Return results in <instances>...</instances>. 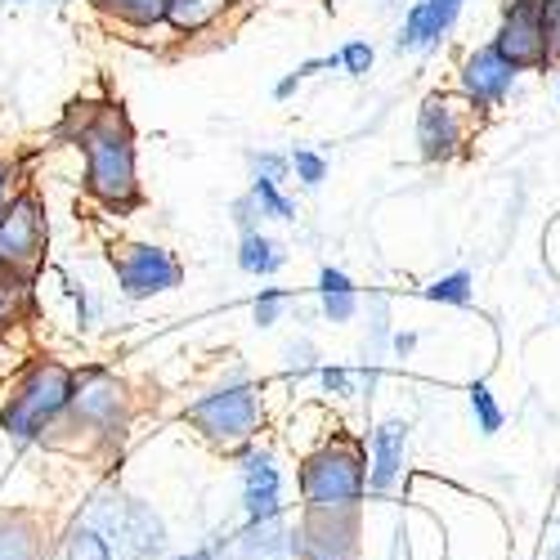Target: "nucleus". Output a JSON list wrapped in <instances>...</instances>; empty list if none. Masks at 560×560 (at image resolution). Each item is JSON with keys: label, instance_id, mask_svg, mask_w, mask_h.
Instances as JSON below:
<instances>
[{"label": "nucleus", "instance_id": "nucleus-27", "mask_svg": "<svg viewBox=\"0 0 560 560\" xmlns=\"http://www.w3.org/2000/svg\"><path fill=\"white\" fill-rule=\"evenodd\" d=\"M288 158H292V175L305 184V189H318V184L328 179V158H323L318 149H310V144H296Z\"/></svg>", "mask_w": 560, "mask_h": 560}, {"label": "nucleus", "instance_id": "nucleus-40", "mask_svg": "<svg viewBox=\"0 0 560 560\" xmlns=\"http://www.w3.org/2000/svg\"><path fill=\"white\" fill-rule=\"evenodd\" d=\"M211 547H215V551H211V560H233V556H229V551H224V538H215V542H211Z\"/></svg>", "mask_w": 560, "mask_h": 560}, {"label": "nucleus", "instance_id": "nucleus-39", "mask_svg": "<svg viewBox=\"0 0 560 560\" xmlns=\"http://www.w3.org/2000/svg\"><path fill=\"white\" fill-rule=\"evenodd\" d=\"M547 560H560V521H556V538H551V547H547Z\"/></svg>", "mask_w": 560, "mask_h": 560}, {"label": "nucleus", "instance_id": "nucleus-1", "mask_svg": "<svg viewBox=\"0 0 560 560\" xmlns=\"http://www.w3.org/2000/svg\"><path fill=\"white\" fill-rule=\"evenodd\" d=\"M77 153H81V189L104 211L130 215L139 202H144L135 130L117 104H100V113L77 135Z\"/></svg>", "mask_w": 560, "mask_h": 560}, {"label": "nucleus", "instance_id": "nucleus-21", "mask_svg": "<svg viewBox=\"0 0 560 560\" xmlns=\"http://www.w3.org/2000/svg\"><path fill=\"white\" fill-rule=\"evenodd\" d=\"M108 23L126 32H153L166 27V0H90Z\"/></svg>", "mask_w": 560, "mask_h": 560}, {"label": "nucleus", "instance_id": "nucleus-32", "mask_svg": "<svg viewBox=\"0 0 560 560\" xmlns=\"http://www.w3.org/2000/svg\"><path fill=\"white\" fill-rule=\"evenodd\" d=\"M63 292H68V301H72V310H77V328L85 332L90 323H95V301H90L85 283H77V278H68V273H63Z\"/></svg>", "mask_w": 560, "mask_h": 560}, {"label": "nucleus", "instance_id": "nucleus-33", "mask_svg": "<svg viewBox=\"0 0 560 560\" xmlns=\"http://www.w3.org/2000/svg\"><path fill=\"white\" fill-rule=\"evenodd\" d=\"M260 220H265V211H260V202H256L252 189H247L238 202H233V224H238V233H256Z\"/></svg>", "mask_w": 560, "mask_h": 560}, {"label": "nucleus", "instance_id": "nucleus-5", "mask_svg": "<svg viewBox=\"0 0 560 560\" xmlns=\"http://www.w3.org/2000/svg\"><path fill=\"white\" fill-rule=\"evenodd\" d=\"M130 390L126 382H117L104 363H85L77 368V395L72 408L63 412V422L55 431H77L85 440H104V444H121L126 427H130Z\"/></svg>", "mask_w": 560, "mask_h": 560}, {"label": "nucleus", "instance_id": "nucleus-24", "mask_svg": "<svg viewBox=\"0 0 560 560\" xmlns=\"http://www.w3.org/2000/svg\"><path fill=\"white\" fill-rule=\"evenodd\" d=\"M252 198L260 202L265 220H278V224H292L301 211H296V198L283 189V184H273V179H252Z\"/></svg>", "mask_w": 560, "mask_h": 560}, {"label": "nucleus", "instance_id": "nucleus-16", "mask_svg": "<svg viewBox=\"0 0 560 560\" xmlns=\"http://www.w3.org/2000/svg\"><path fill=\"white\" fill-rule=\"evenodd\" d=\"M233 10V0H166V32L194 40L215 32Z\"/></svg>", "mask_w": 560, "mask_h": 560}, {"label": "nucleus", "instance_id": "nucleus-38", "mask_svg": "<svg viewBox=\"0 0 560 560\" xmlns=\"http://www.w3.org/2000/svg\"><path fill=\"white\" fill-rule=\"evenodd\" d=\"M211 551H215V547L207 542V547H198V551H189V556H175V560H211Z\"/></svg>", "mask_w": 560, "mask_h": 560}, {"label": "nucleus", "instance_id": "nucleus-19", "mask_svg": "<svg viewBox=\"0 0 560 560\" xmlns=\"http://www.w3.org/2000/svg\"><path fill=\"white\" fill-rule=\"evenodd\" d=\"M238 556L243 560H296L292 551V525L278 516V521H265V525H247L238 534Z\"/></svg>", "mask_w": 560, "mask_h": 560}, {"label": "nucleus", "instance_id": "nucleus-26", "mask_svg": "<svg viewBox=\"0 0 560 560\" xmlns=\"http://www.w3.org/2000/svg\"><path fill=\"white\" fill-rule=\"evenodd\" d=\"M68 560H113V547L95 525H77L68 538Z\"/></svg>", "mask_w": 560, "mask_h": 560}, {"label": "nucleus", "instance_id": "nucleus-20", "mask_svg": "<svg viewBox=\"0 0 560 560\" xmlns=\"http://www.w3.org/2000/svg\"><path fill=\"white\" fill-rule=\"evenodd\" d=\"M36 310V273H0V337H10Z\"/></svg>", "mask_w": 560, "mask_h": 560}, {"label": "nucleus", "instance_id": "nucleus-42", "mask_svg": "<svg viewBox=\"0 0 560 560\" xmlns=\"http://www.w3.org/2000/svg\"><path fill=\"white\" fill-rule=\"evenodd\" d=\"M45 5H63V0H45Z\"/></svg>", "mask_w": 560, "mask_h": 560}, {"label": "nucleus", "instance_id": "nucleus-17", "mask_svg": "<svg viewBox=\"0 0 560 560\" xmlns=\"http://www.w3.org/2000/svg\"><path fill=\"white\" fill-rule=\"evenodd\" d=\"M0 560H45V525L32 511H0Z\"/></svg>", "mask_w": 560, "mask_h": 560}, {"label": "nucleus", "instance_id": "nucleus-44", "mask_svg": "<svg viewBox=\"0 0 560 560\" xmlns=\"http://www.w3.org/2000/svg\"><path fill=\"white\" fill-rule=\"evenodd\" d=\"M0 273H10V269H5V260H0Z\"/></svg>", "mask_w": 560, "mask_h": 560}, {"label": "nucleus", "instance_id": "nucleus-29", "mask_svg": "<svg viewBox=\"0 0 560 560\" xmlns=\"http://www.w3.org/2000/svg\"><path fill=\"white\" fill-rule=\"evenodd\" d=\"M337 55H341V72L354 77V81H363V77L372 72V63H377V50H372V40H346Z\"/></svg>", "mask_w": 560, "mask_h": 560}, {"label": "nucleus", "instance_id": "nucleus-37", "mask_svg": "<svg viewBox=\"0 0 560 560\" xmlns=\"http://www.w3.org/2000/svg\"><path fill=\"white\" fill-rule=\"evenodd\" d=\"M390 350H395L399 359H408V354L417 350V332H395V337H390Z\"/></svg>", "mask_w": 560, "mask_h": 560}, {"label": "nucleus", "instance_id": "nucleus-4", "mask_svg": "<svg viewBox=\"0 0 560 560\" xmlns=\"http://www.w3.org/2000/svg\"><path fill=\"white\" fill-rule=\"evenodd\" d=\"M301 502L305 511H359V502L368 498V448L363 440L337 431L323 440L296 476Z\"/></svg>", "mask_w": 560, "mask_h": 560}, {"label": "nucleus", "instance_id": "nucleus-22", "mask_svg": "<svg viewBox=\"0 0 560 560\" xmlns=\"http://www.w3.org/2000/svg\"><path fill=\"white\" fill-rule=\"evenodd\" d=\"M283 265H288V247L278 243V238H269L265 229L238 233V269H243V273H252V278H273Z\"/></svg>", "mask_w": 560, "mask_h": 560}, {"label": "nucleus", "instance_id": "nucleus-34", "mask_svg": "<svg viewBox=\"0 0 560 560\" xmlns=\"http://www.w3.org/2000/svg\"><path fill=\"white\" fill-rule=\"evenodd\" d=\"M23 189V179H19V166L10 158H0V215H5V207L14 202V194Z\"/></svg>", "mask_w": 560, "mask_h": 560}, {"label": "nucleus", "instance_id": "nucleus-25", "mask_svg": "<svg viewBox=\"0 0 560 560\" xmlns=\"http://www.w3.org/2000/svg\"><path fill=\"white\" fill-rule=\"evenodd\" d=\"M466 399H471L476 431H480V435H498V431H502V422H506V412H502L498 395L489 390V382H471V386H466Z\"/></svg>", "mask_w": 560, "mask_h": 560}, {"label": "nucleus", "instance_id": "nucleus-6", "mask_svg": "<svg viewBox=\"0 0 560 560\" xmlns=\"http://www.w3.org/2000/svg\"><path fill=\"white\" fill-rule=\"evenodd\" d=\"M126 560H158L166 551V525L144 498H95L90 502V521Z\"/></svg>", "mask_w": 560, "mask_h": 560}, {"label": "nucleus", "instance_id": "nucleus-9", "mask_svg": "<svg viewBox=\"0 0 560 560\" xmlns=\"http://www.w3.org/2000/svg\"><path fill=\"white\" fill-rule=\"evenodd\" d=\"M493 45L521 72H547V68H556L551 36H547V0H502Z\"/></svg>", "mask_w": 560, "mask_h": 560}, {"label": "nucleus", "instance_id": "nucleus-41", "mask_svg": "<svg viewBox=\"0 0 560 560\" xmlns=\"http://www.w3.org/2000/svg\"><path fill=\"white\" fill-rule=\"evenodd\" d=\"M5 5H32V0H5Z\"/></svg>", "mask_w": 560, "mask_h": 560}, {"label": "nucleus", "instance_id": "nucleus-35", "mask_svg": "<svg viewBox=\"0 0 560 560\" xmlns=\"http://www.w3.org/2000/svg\"><path fill=\"white\" fill-rule=\"evenodd\" d=\"M301 85H305V77H301L296 68H292L288 77H278V81H273V100H278V104H288V100H296V95H301Z\"/></svg>", "mask_w": 560, "mask_h": 560}, {"label": "nucleus", "instance_id": "nucleus-7", "mask_svg": "<svg viewBox=\"0 0 560 560\" xmlns=\"http://www.w3.org/2000/svg\"><path fill=\"white\" fill-rule=\"evenodd\" d=\"M476 121H480V113L466 104L457 90H435V95H427L422 108H417V126H412L417 158L427 166H444V162L462 158Z\"/></svg>", "mask_w": 560, "mask_h": 560}, {"label": "nucleus", "instance_id": "nucleus-13", "mask_svg": "<svg viewBox=\"0 0 560 560\" xmlns=\"http://www.w3.org/2000/svg\"><path fill=\"white\" fill-rule=\"evenodd\" d=\"M471 0H412L399 32H395V50L399 55H431L448 40L457 19L466 14Z\"/></svg>", "mask_w": 560, "mask_h": 560}, {"label": "nucleus", "instance_id": "nucleus-2", "mask_svg": "<svg viewBox=\"0 0 560 560\" xmlns=\"http://www.w3.org/2000/svg\"><path fill=\"white\" fill-rule=\"evenodd\" d=\"M72 395L77 368H68L63 359H27L10 386V399L0 404V431L14 444H36L63 422Z\"/></svg>", "mask_w": 560, "mask_h": 560}, {"label": "nucleus", "instance_id": "nucleus-12", "mask_svg": "<svg viewBox=\"0 0 560 560\" xmlns=\"http://www.w3.org/2000/svg\"><path fill=\"white\" fill-rule=\"evenodd\" d=\"M296 560H354L359 556V511H305L292 529Z\"/></svg>", "mask_w": 560, "mask_h": 560}, {"label": "nucleus", "instance_id": "nucleus-43", "mask_svg": "<svg viewBox=\"0 0 560 560\" xmlns=\"http://www.w3.org/2000/svg\"><path fill=\"white\" fill-rule=\"evenodd\" d=\"M556 104H560V81H556Z\"/></svg>", "mask_w": 560, "mask_h": 560}, {"label": "nucleus", "instance_id": "nucleus-8", "mask_svg": "<svg viewBox=\"0 0 560 560\" xmlns=\"http://www.w3.org/2000/svg\"><path fill=\"white\" fill-rule=\"evenodd\" d=\"M108 265H113V278H117V292L121 301H153V296H166L184 283V265L171 247L162 243H117L108 252Z\"/></svg>", "mask_w": 560, "mask_h": 560}, {"label": "nucleus", "instance_id": "nucleus-15", "mask_svg": "<svg viewBox=\"0 0 560 560\" xmlns=\"http://www.w3.org/2000/svg\"><path fill=\"white\" fill-rule=\"evenodd\" d=\"M408 435L412 427L404 417H386L368 440V493L386 498L404 480V462H408Z\"/></svg>", "mask_w": 560, "mask_h": 560}, {"label": "nucleus", "instance_id": "nucleus-18", "mask_svg": "<svg viewBox=\"0 0 560 560\" xmlns=\"http://www.w3.org/2000/svg\"><path fill=\"white\" fill-rule=\"evenodd\" d=\"M314 292H318V310H323V318H328V323H350L359 314V305H363L354 278L346 269H332V265L318 269Z\"/></svg>", "mask_w": 560, "mask_h": 560}, {"label": "nucleus", "instance_id": "nucleus-10", "mask_svg": "<svg viewBox=\"0 0 560 560\" xmlns=\"http://www.w3.org/2000/svg\"><path fill=\"white\" fill-rule=\"evenodd\" d=\"M45 247H50V220H45V202L36 189L14 194V202L0 215V260L14 273H40Z\"/></svg>", "mask_w": 560, "mask_h": 560}, {"label": "nucleus", "instance_id": "nucleus-36", "mask_svg": "<svg viewBox=\"0 0 560 560\" xmlns=\"http://www.w3.org/2000/svg\"><path fill=\"white\" fill-rule=\"evenodd\" d=\"M547 36H551V59L560 68V0H547Z\"/></svg>", "mask_w": 560, "mask_h": 560}, {"label": "nucleus", "instance_id": "nucleus-3", "mask_svg": "<svg viewBox=\"0 0 560 560\" xmlns=\"http://www.w3.org/2000/svg\"><path fill=\"white\" fill-rule=\"evenodd\" d=\"M184 422H189L207 444L238 457L243 448L256 444V435L265 427V390L243 368H233L220 386H211L207 395H198L189 408H184Z\"/></svg>", "mask_w": 560, "mask_h": 560}, {"label": "nucleus", "instance_id": "nucleus-11", "mask_svg": "<svg viewBox=\"0 0 560 560\" xmlns=\"http://www.w3.org/2000/svg\"><path fill=\"white\" fill-rule=\"evenodd\" d=\"M521 77H525V72L511 63L493 40H485V45H476V50L462 55V63H457V95L471 104L480 117H493L498 108L511 104Z\"/></svg>", "mask_w": 560, "mask_h": 560}, {"label": "nucleus", "instance_id": "nucleus-23", "mask_svg": "<svg viewBox=\"0 0 560 560\" xmlns=\"http://www.w3.org/2000/svg\"><path fill=\"white\" fill-rule=\"evenodd\" d=\"M422 296H427V301H435V305H457V310H466V305L476 301V273H471V269L440 273L435 283H427V288H422Z\"/></svg>", "mask_w": 560, "mask_h": 560}, {"label": "nucleus", "instance_id": "nucleus-28", "mask_svg": "<svg viewBox=\"0 0 560 560\" xmlns=\"http://www.w3.org/2000/svg\"><path fill=\"white\" fill-rule=\"evenodd\" d=\"M288 292L283 288H260L256 301H252V318H256V328H273V323H283V310H288Z\"/></svg>", "mask_w": 560, "mask_h": 560}, {"label": "nucleus", "instance_id": "nucleus-14", "mask_svg": "<svg viewBox=\"0 0 560 560\" xmlns=\"http://www.w3.org/2000/svg\"><path fill=\"white\" fill-rule=\"evenodd\" d=\"M243 511H247V525H265L283 516V471H278L273 453H256L243 448Z\"/></svg>", "mask_w": 560, "mask_h": 560}, {"label": "nucleus", "instance_id": "nucleus-31", "mask_svg": "<svg viewBox=\"0 0 560 560\" xmlns=\"http://www.w3.org/2000/svg\"><path fill=\"white\" fill-rule=\"evenodd\" d=\"M354 372L350 368H341V363H323L318 368V386H323V395H332V399H350L354 395Z\"/></svg>", "mask_w": 560, "mask_h": 560}, {"label": "nucleus", "instance_id": "nucleus-30", "mask_svg": "<svg viewBox=\"0 0 560 560\" xmlns=\"http://www.w3.org/2000/svg\"><path fill=\"white\" fill-rule=\"evenodd\" d=\"M252 162V179H273V184H283L292 175V158L288 153H273V149H260L247 158Z\"/></svg>", "mask_w": 560, "mask_h": 560}]
</instances>
